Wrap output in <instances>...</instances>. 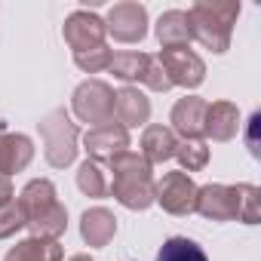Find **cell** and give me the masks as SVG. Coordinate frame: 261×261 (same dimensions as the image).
Wrapping results in <instances>:
<instances>
[{
    "label": "cell",
    "mask_w": 261,
    "mask_h": 261,
    "mask_svg": "<svg viewBox=\"0 0 261 261\" xmlns=\"http://www.w3.org/2000/svg\"><path fill=\"white\" fill-rule=\"evenodd\" d=\"M114 181L108 185V194L133 212H145L148 206L157 203V181L151 175V163L136 154V151H123L111 160Z\"/></svg>",
    "instance_id": "cell-1"
},
{
    "label": "cell",
    "mask_w": 261,
    "mask_h": 261,
    "mask_svg": "<svg viewBox=\"0 0 261 261\" xmlns=\"http://www.w3.org/2000/svg\"><path fill=\"white\" fill-rule=\"evenodd\" d=\"M237 16L240 4H233V0H200L188 10L191 37L212 53H227Z\"/></svg>",
    "instance_id": "cell-2"
},
{
    "label": "cell",
    "mask_w": 261,
    "mask_h": 261,
    "mask_svg": "<svg viewBox=\"0 0 261 261\" xmlns=\"http://www.w3.org/2000/svg\"><path fill=\"white\" fill-rule=\"evenodd\" d=\"M37 129L43 136V157H46L49 166L65 169V166H71L77 160V136H80V129H77V123L71 120V114L65 108H56V111L43 114Z\"/></svg>",
    "instance_id": "cell-3"
},
{
    "label": "cell",
    "mask_w": 261,
    "mask_h": 261,
    "mask_svg": "<svg viewBox=\"0 0 261 261\" xmlns=\"http://www.w3.org/2000/svg\"><path fill=\"white\" fill-rule=\"evenodd\" d=\"M71 111L80 123H89V129L108 126L114 123V89L105 80H83L71 95Z\"/></svg>",
    "instance_id": "cell-4"
},
{
    "label": "cell",
    "mask_w": 261,
    "mask_h": 261,
    "mask_svg": "<svg viewBox=\"0 0 261 261\" xmlns=\"http://www.w3.org/2000/svg\"><path fill=\"white\" fill-rule=\"evenodd\" d=\"M157 62L163 65L166 77L172 86H185V89H197L206 80V62L188 49V46H172V49H160Z\"/></svg>",
    "instance_id": "cell-5"
},
{
    "label": "cell",
    "mask_w": 261,
    "mask_h": 261,
    "mask_svg": "<svg viewBox=\"0 0 261 261\" xmlns=\"http://www.w3.org/2000/svg\"><path fill=\"white\" fill-rule=\"evenodd\" d=\"M105 31L114 40H120V43H139L148 34V10L142 4H133V0H126V4H114L108 10Z\"/></svg>",
    "instance_id": "cell-6"
},
{
    "label": "cell",
    "mask_w": 261,
    "mask_h": 261,
    "mask_svg": "<svg viewBox=\"0 0 261 261\" xmlns=\"http://www.w3.org/2000/svg\"><path fill=\"white\" fill-rule=\"evenodd\" d=\"M157 203L169 215H191L197 206V185L188 172H166L157 181Z\"/></svg>",
    "instance_id": "cell-7"
},
{
    "label": "cell",
    "mask_w": 261,
    "mask_h": 261,
    "mask_svg": "<svg viewBox=\"0 0 261 261\" xmlns=\"http://www.w3.org/2000/svg\"><path fill=\"white\" fill-rule=\"evenodd\" d=\"M105 19H98L95 13L89 10H77L65 19V28H62V37L65 43L74 49V53H86V49H95L105 43Z\"/></svg>",
    "instance_id": "cell-8"
},
{
    "label": "cell",
    "mask_w": 261,
    "mask_h": 261,
    "mask_svg": "<svg viewBox=\"0 0 261 261\" xmlns=\"http://www.w3.org/2000/svg\"><path fill=\"white\" fill-rule=\"evenodd\" d=\"M83 148L86 154L98 163V160H114L117 154L129 151V129H123L120 123H108V126H95L83 133Z\"/></svg>",
    "instance_id": "cell-9"
},
{
    "label": "cell",
    "mask_w": 261,
    "mask_h": 261,
    "mask_svg": "<svg viewBox=\"0 0 261 261\" xmlns=\"http://www.w3.org/2000/svg\"><path fill=\"white\" fill-rule=\"evenodd\" d=\"M203 218L212 221H233L237 218V203H233V185H203L197 188V206Z\"/></svg>",
    "instance_id": "cell-10"
},
{
    "label": "cell",
    "mask_w": 261,
    "mask_h": 261,
    "mask_svg": "<svg viewBox=\"0 0 261 261\" xmlns=\"http://www.w3.org/2000/svg\"><path fill=\"white\" fill-rule=\"evenodd\" d=\"M114 117L123 129H133V126H145L151 117V101L142 89L136 86H123L114 92Z\"/></svg>",
    "instance_id": "cell-11"
},
{
    "label": "cell",
    "mask_w": 261,
    "mask_h": 261,
    "mask_svg": "<svg viewBox=\"0 0 261 261\" xmlns=\"http://www.w3.org/2000/svg\"><path fill=\"white\" fill-rule=\"evenodd\" d=\"M206 108L209 101H203L200 95H185L175 101L172 108V133H178L181 139H203V120H206Z\"/></svg>",
    "instance_id": "cell-12"
},
{
    "label": "cell",
    "mask_w": 261,
    "mask_h": 261,
    "mask_svg": "<svg viewBox=\"0 0 261 261\" xmlns=\"http://www.w3.org/2000/svg\"><path fill=\"white\" fill-rule=\"evenodd\" d=\"M34 160V145L22 133H0V178H10Z\"/></svg>",
    "instance_id": "cell-13"
},
{
    "label": "cell",
    "mask_w": 261,
    "mask_h": 261,
    "mask_svg": "<svg viewBox=\"0 0 261 261\" xmlns=\"http://www.w3.org/2000/svg\"><path fill=\"white\" fill-rule=\"evenodd\" d=\"M237 133H240V108L233 101H212L206 108L203 136H209L212 142H230Z\"/></svg>",
    "instance_id": "cell-14"
},
{
    "label": "cell",
    "mask_w": 261,
    "mask_h": 261,
    "mask_svg": "<svg viewBox=\"0 0 261 261\" xmlns=\"http://www.w3.org/2000/svg\"><path fill=\"white\" fill-rule=\"evenodd\" d=\"M16 203L22 206L25 221H34V218H40L43 212H49V209L59 203L56 185H53L49 178H34V181H28V185L22 188V194H19ZM25 227H28V224H25Z\"/></svg>",
    "instance_id": "cell-15"
},
{
    "label": "cell",
    "mask_w": 261,
    "mask_h": 261,
    "mask_svg": "<svg viewBox=\"0 0 261 261\" xmlns=\"http://www.w3.org/2000/svg\"><path fill=\"white\" fill-rule=\"evenodd\" d=\"M114 233H117L114 212H108L105 206H95V209H86L83 212V218H80V237H83L86 246L101 249V246H108L114 240Z\"/></svg>",
    "instance_id": "cell-16"
},
{
    "label": "cell",
    "mask_w": 261,
    "mask_h": 261,
    "mask_svg": "<svg viewBox=\"0 0 261 261\" xmlns=\"http://www.w3.org/2000/svg\"><path fill=\"white\" fill-rule=\"evenodd\" d=\"M175 148H178V136L172 133L169 126H145L142 133V157L154 166V163H166L175 157Z\"/></svg>",
    "instance_id": "cell-17"
},
{
    "label": "cell",
    "mask_w": 261,
    "mask_h": 261,
    "mask_svg": "<svg viewBox=\"0 0 261 261\" xmlns=\"http://www.w3.org/2000/svg\"><path fill=\"white\" fill-rule=\"evenodd\" d=\"M65 249L59 240H40V237H28L22 243H16L4 261H62Z\"/></svg>",
    "instance_id": "cell-18"
},
{
    "label": "cell",
    "mask_w": 261,
    "mask_h": 261,
    "mask_svg": "<svg viewBox=\"0 0 261 261\" xmlns=\"http://www.w3.org/2000/svg\"><path fill=\"white\" fill-rule=\"evenodd\" d=\"M157 40L163 49H172V46H188L194 37H191V25H188V13L185 10H169L160 16L157 22Z\"/></svg>",
    "instance_id": "cell-19"
},
{
    "label": "cell",
    "mask_w": 261,
    "mask_h": 261,
    "mask_svg": "<svg viewBox=\"0 0 261 261\" xmlns=\"http://www.w3.org/2000/svg\"><path fill=\"white\" fill-rule=\"evenodd\" d=\"M233 203H237L233 221H243V224L261 221V191L255 185H233Z\"/></svg>",
    "instance_id": "cell-20"
},
{
    "label": "cell",
    "mask_w": 261,
    "mask_h": 261,
    "mask_svg": "<svg viewBox=\"0 0 261 261\" xmlns=\"http://www.w3.org/2000/svg\"><path fill=\"white\" fill-rule=\"evenodd\" d=\"M31 227V237H40V240H59L65 230H68V209L62 203H56L49 212H43L40 218L28 221Z\"/></svg>",
    "instance_id": "cell-21"
},
{
    "label": "cell",
    "mask_w": 261,
    "mask_h": 261,
    "mask_svg": "<svg viewBox=\"0 0 261 261\" xmlns=\"http://www.w3.org/2000/svg\"><path fill=\"white\" fill-rule=\"evenodd\" d=\"M148 59H151V56H145V53H133V49L114 53L108 71H111L117 80H123V83H133V80H142V71H145Z\"/></svg>",
    "instance_id": "cell-22"
},
{
    "label": "cell",
    "mask_w": 261,
    "mask_h": 261,
    "mask_svg": "<svg viewBox=\"0 0 261 261\" xmlns=\"http://www.w3.org/2000/svg\"><path fill=\"white\" fill-rule=\"evenodd\" d=\"M157 261H209V258H206V252L194 240H188V237H169L160 246Z\"/></svg>",
    "instance_id": "cell-23"
},
{
    "label": "cell",
    "mask_w": 261,
    "mask_h": 261,
    "mask_svg": "<svg viewBox=\"0 0 261 261\" xmlns=\"http://www.w3.org/2000/svg\"><path fill=\"white\" fill-rule=\"evenodd\" d=\"M175 157H178V163H181V172L191 175V172L206 169V163H209V148H206L203 139H181L178 148H175Z\"/></svg>",
    "instance_id": "cell-24"
},
{
    "label": "cell",
    "mask_w": 261,
    "mask_h": 261,
    "mask_svg": "<svg viewBox=\"0 0 261 261\" xmlns=\"http://www.w3.org/2000/svg\"><path fill=\"white\" fill-rule=\"evenodd\" d=\"M77 188H80L86 197H92V200L108 197V175H105V169H101L95 160L80 163V169H77Z\"/></svg>",
    "instance_id": "cell-25"
},
{
    "label": "cell",
    "mask_w": 261,
    "mask_h": 261,
    "mask_svg": "<svg viewBox=\"0 0 261 261\" xmlns=\"http://www.w3.org/2000/svg\"><path fill=\"white\" fill-rule=\"evenodd\" d=\"M111 59H114V49H108L105 43L95 46V49H86V53H74L77 68L86 71V74H98V71H105V68L111 65Z\"/></svg>",
    "instance_id": "cell-26"
},
{
    "label": "cell",
    "mask_w": 261,
    "mask_h": 261,
    "mask_svg": "<svg viewBox=\"0 0 261 261\" xmlns=\"http://www.w3.org/2000/svg\"><path fill=\"white\" fill-rule=\"evenodd\" d=\"M28 221H25V212H22V206L13 200V203H7V206H0V240H7V237H13L16 230H22Z\"/></svg>",
    "instance_id": "cell-27"
},
{
    "label": "cell",
    "mask_w": 261,
    "mask_h": 261,
    "mask_svg": "<svg viewBox=\"0 0 261 261\" xmlns=\"http://www.w3.org/2000/svg\"><path fill=\"white\" fill-rule=\"evenodd\" d=\"M139 83H145L148 89H154V92H169L172 89V83H169V77H166V71H163V65L151 56L148 59V65H145V71H142V80Z\"/></svg>",
    "instance_id": "cell-28"
},
{
    "label": "cell",
    "mask_w": 261,
    "mask_h": 261,
    "mask_svg": "<svg viewBox=\"0 0 261 261\" xmlns=\"http://www.w3.org/2000/svg\"><path fill=\"white\" fill-rule=\"evenodd\" d=\"M258 123H261V114L255 111L249 117V129H246V142H249V154L252 157H261V145H258Z\"/></svg>",
    "instance_id": "cell-29"
},
{
    "label": "cell",
    "mask_w": 261,
    "mask_h": 261,
    "mask_svg": "<svg viewBox=\"0 0 261 261\" xmlns=\"http://www.w3.org/2000/svg\"><path fill=\"white\" fill-rule=\"evenodd\" d=\"M16 200V191H13V181L10 178H0V206H7Z\"/></svg>",
    "instance_id": "cell-30"
},
{
    "label": "cell",
    "mask_w": 261,
    "mask_h": 261,
    "mask_svg": "<svg viewBox=\"0 0 261 261\" xmlns=\"http://www.w3.org/2000/svg\"><path fill=\"white\" fill-rule=\"evenodd\" d=\"M65 261H92V258H89V255H83V252H80V255H71V258H65Z\"/></svg>",
    "instance_id": "cell-31"
}]
</instances>
